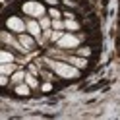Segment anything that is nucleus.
<instances>
[{"instance_id": "f3484780", "label": "nucleus", "mask_w": 120, "mask_h": 120, "mask_svg": "<svg viewBox=\"0 0 120 120\" xmlns=\"http://www.w3.org/2000/svg\"><path fill=\"white\" fill-rule=\"evenodd\" d=\"M50 16H52V19H58V18H60V12L52 8V10H50Z\"/></svg>"}, {"instance_id": "f8f14e48", "label": "nucleus", "mask_w": 120, "mask_h": 120, "mask_svg": "<svg viewBox=\"0 0 120 120\" xmlns=\"http://www.w3.org/2000/svg\"><path fill=\"white\" fill-rule=\"evenodd\" d=\"M64 25H66V29H70V31H76V29L79 27V25H78L74 19H68V21H64Z\"/></svg>"}, {"instance_id": "6ab92c4d", "label": "nucleus", "mask_w": 120, "mask_h": 120, "mask_svg": "<svg viewBox=\"0 0 120 120\" xmlns=\"http://www.w3.org/2000/svg\"><path fill=\"white\" fill-rule=\"evenodd\" d=\"M0 83H2V85L8 83V78H6V74H2V78H0Z\"/></svg>"}, {"instance_id": "ddd939ff", "label": "nucleus", "mask_w": 120, "mask_h": 120, "mask_svg": "<svg viewBox=\"0 0 120 120\" xmlns=\"http://www.w3.org/2000/svg\"><path fill=\"white\" fill-rule=\"evenodd\" d=\"M25 83H29V87H37V79L31 74H25Z\"/></svg>"}, {"instance_id": "9d476101", "label": "nucleus", "mask_w": 120, "mask_h": 120, "mask_svg": "<svg viewBox=\"0 0 120 120\" xmlns=\"http://www.w3.org/2000/svg\"><path fill=\"white\" fill-rule=\"evenodd\" d=\"M0 62H2V64H6V62H14V56L10 54L8 50H2V52H0Z\"/></svg>"}, {"instance_id": "423d86ee", "label": "nucleus", "mask_w": 120, "mask_h": 120, "mask_svg": "<svg viewBox=\"0 0 120 120\" xmlns=\"http://www.w3.org/2000/svg\"><path fill=\"white\" fill-rule=\"evenodd\" d=\"M2 41H4V43H8V45H12V47H16L18 50H27V49H25V47H23V45H21L19 41H14L8 33H2Z\"/></svg>"}, {"instance_id": "20e7f679", "label": "nucleus", "mask_w": 120, "mask_h": 120, "mask_svg": "<svg viewBox=\"0 0 120 120\" xmlns=\"http://www.w3.org/2000/svg\"><path fill=\"white\" fill-rule=\"evenodd\" d=\"M78 45H79V39L74 35H62L58 39V47H62V49H74Z\"/></svg>"}, {"instance_id": "4be33fe9", "label": "nucleus", "mask_w": 120, "mask_h": 120, "mask_svg": "<svg viewBox=\"0 0 120 120\" xmlns=\"http://www.w3.org/2000/svg\"><path fill=\"white\" fill-rule=\"evenodd\" d=\"M47 2H49V4H54V2H56V0H47Z\"/></svg>"}, {"instance_id": "a211bd4d", "label": "nucleus", "mask_w": 120, "mask_h": 120, "mask_svg": "<svg viewBox=\"0 0 120 120\" xmlns=\"http://www.w3.org/2000/svg\"><path fill=\"white\" fill-rule=\"evenodd\" d=\"M60 37H62V35H60V29H56V31H54V33H52V39H54V41H58V39H60Z\"/></svg>"}, {"instance_id": "f257e3e1", "label": "nucleus", "mask_w": 120, "mask_h": 120, "mask_svg": "<svg viewBox=\"0 0 120 120\" xmlns=\"http://www.w3.org/2000/svg\"><path fill=\"white\" fill-rule=\"evenodd\" d=\"M49 66L54 70L60 78H76L78 76V66L74 64H66V62H52L49 60Z\"/></svg>"}, {"instance_id": "412c9836", "label": "nucleus", "mask_w": 120, "mask_h": 120, "mask_svg": "<svg viewBox=\"0 0 120 120\" xmlns=\"http://www.w3.org/2000/svg\"><path fill=\"white\" fill-rule=\"evenodd\" d=\"M79 54H83V56H87V54H89V49H83V50H79Z\"/></svg>"}, {"instance_id": "6e6552de", "label": "nucleus", "mask_w": 120, "mask_h": 120, "mask_svg": "<svg viewBox=\"0 0 120 120\" xmlns=\"http://www.w3.org/2000/svg\"><path fill=\"white\" fill-rule=\"evenodd\" d=\"M14 70H16V66H14L12 62H6V64L0 66V74H6V76H8V74H12Z\"/></svg>"}, {"instance_id": "1a4fd4ad", "label": "nucleus", "mask_w": 120, "mask_h": 120, "mask_svg": "<svg viewBox=\"0 0 120 120\" xmlns=\"http://www.w3.org/2000/svg\"><path fill=\"white\" fill-rule=\"evenodd\" d=\"M16 93L18 95H29V83H18L16 85Z\"/></svg>"}, {"instance_id": "f03ea898", "label": "nucleus", "mask_w": 120, "mask_h": 120, "mask_svg": "<svg viewBox=\"0 0 120 120\" xmlns=\"http://www.w3.org/2000/svg\"><path fill=\"white\" fill-rule=\"evenodd\" d=\"M23 12L27 16H31V18H43L45 16V8L39 2H25L23 4Z\"/></svg>"}, {"instance_id": "aec40b11", "label": "nucleus", "mask_w": 120, "mask_h": 120, "mask_svg": "<svg viewBox=\"0 0 120 120\" xmlns=\"http://www.w3.org/2000/svg\"><path fill=\"white\" fill-rule=\"evenodd\" d=\"M50 89H52L50 83H45V85H43V91H50Z\"/></svg>"}, {"instance_id": "9b49d317", "label": "nucleus", "mask_w": 120, "mask_h": 120, "mask_svg": "<svg viewBox=\"0 0 120 120\" xmlns=\"http://www.w3.org/2000/svg\"><path fill=\"white\" fill-rule=\"evenodd\" d=\"M68 60H70V64L78 66V68H83V66H85V60H83V58H78V56H70Z\"/></svg>"}, {"instance_id": "7ed1b4c3", "label": "nucleus", "mask_w": 120, "mask_h": 120, "mask_svg": "<svg viewBox=\"0 0 120 120\" xmlns=\"http://www.w3.org/2000/svg\"><path fill=\"white\" fill-rule=\"evenodd\" d=\"M6 25H8L10 31H16V33H23L25 29H27V23H23L19 18H8V21H6Z\"/></svg>"}, {"instance_id": "2eb2a0df", "label": "nucleus", "mask_w": 120, "mask_h": 120, "mask_svg": "<svg viewBox=\"0 0 120 120\" xmlns=\"http://www.w3.org/2000/svg\"><path fill=\"white\" fill-rule=\"evenodd\" d=\"M12 79H14V83H19L21 79H25V74H23V72H16V74H14V78H12Z\"/></svg>"}, {"instance_id": "0eeeda50", "label": "nucleus", "mask_w": 120, "mask_h": 120, "mask_svg": "<svg viewBox=\"0 0 120 120\" xmlns=\"http://www.w3.org/2000/svg\"><path fill=\"white\" fill-rule=\"evenodd\" d=\"M19 43L23 45L27 50H29V49H33V45H35V41L31 39V35H19Z\"/></svg>"}, {"instance_id": "dca6fc26", "label": "nucleus", "mask_w": 120, "mask_h": 120, "mask_svg": "<svg viewBox=\"0 0 120 120\" xmlns=\"http://www.w3.org/2000/svg\"><path fill=\"white\" fill-rule=\"evenodd\" d=\"M52 27H54V29H64L66 25H64L60 19H54V21H52Z\"/></svg>"}, {"instance_id": "4468645a", "label": "nucleus", "mask_w": 120, "mask_h": 120, "mask_svg": "<svg viewBox=\"0 0 120 120\" xmlns=\"http://www.w3.org/2000/svg\"><path fill=\"white\" fill-rule=\"evenodd\" d=\"M39 23H41V27H43V29H49V27L52 25V21H50L49 18H45V16H43V18H41V21H39Z\"/></svg>"}, {"instance_id": "39448f33", "label": "nucleus", "mask_w": 120, "mask_h": 120, "mask_svg": "<svg viewBox=\"0 0 120 120\" xmlns=\"http://www.w3.org/2000/svg\"><path fill=\"white\" fill-rule=\"evenodd\" d=\"M41 29H43L41 23H37V21H33V19L27 21V31L31 33L33 37H39V35H41Z\"/></svg>"}]
</instances>
